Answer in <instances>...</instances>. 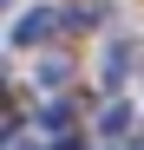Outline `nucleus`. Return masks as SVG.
<instances>
[{
	"label": "nucleus",
	"mask_w": 144,
	"mask_h": 150,
	"mask_svg": "<svg viewBox=\"0 0 144 150\" xmlns=\"http://www.w3.org/2000/svg\"><path fill=\"white\" fill-rule=\"evenodd\" d=\"M66 72H72L66 59H46V65H39V85H66Z\"/></svg>",
	"instance_id": "obj_4"
},
{
	"label": "nucleus",
	"mask_w": 144,
	"mask_h": 150,
	"mask_svg": "<svg viewBox=\"0 0 144 150\" xmlns=\"http://www.w3.org/2000/svg\"><path fill=\"white\" fill-rule=\"evenodd\" d=\"M105 131H111V137H125V131H131V111H125V105H111V111H105Z\"/></svg>",
	"instance_id": "obj_3"
},
{
	"label": "nucleus",
	"mask_w": 144,
	"mask_h": 150,
	"mask_svg": "<svg viewBox=\"0 0 144 150\" xmlns=\"http://www.w3.org/2000/svg\"><path fill=\"white\" fill-rule=\"evenodd\" d=\"M125 65H131V46L118 39L111 52H105V85H118V79H125Z\"/></svg>",
	"instance_id": "obj_2"
},
{
	"label": "nucleus",
	"mask_w": 144,
	"mask_h": 150,
	"mask_svg": "<svg viewBox=\"0 0 144 150\" xmlns=\"http://www.w3.org/2000/svg\"><path fill=\"white\" fill-rule=\"evenodd\" d=\"M39 124H46V131H66V124H72V105H46Z\"/></svg>",
	"instance_id": "obj_5"
},
{
	"label": "nucleus",
	"mask_w": 144,
	"mask_h": 150,
	"mask_svg": "<svg viewBox=\"0 0 144 150\" xmlns=\"http://www.w3.org/2000/svg\"><path fill=\"white\" fill-rule=\"evenodd\" d=\"M53 20H59V13H46V7H33V13H20V20H13V46H39L46 33H53Z\"/></svg>",
	"instance_id": "obj_1"
}]
</instances>
